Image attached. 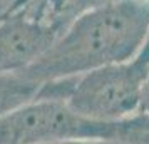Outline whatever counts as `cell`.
Here are the masks:
<instances>
[{"instance_id":"obj_1","label":"cell","mask_w":149,"mask_h":144,"mask_svg":"<svg viewBox=\"0 0 149 144\" xmlns=\"http://www.w3.org/2000/svg\"><path fill=\"white\" fill-rule=\"evenodd\" d=\"M148 25V0L101 3L81 17L45 54L19 74L42 84L132 61L141 50Z\"/></svg>"},{"instance_id":"obj_2","label":"cell","mask_w":149,"mask_h":144,"mask_svg":"<svg viewBox=\"0 0 149 144\" xmlns=\"http://www.w3.org/2000/svg\"><path fill=\"white\" fill-rule=\"evenodd\" d=\"M117 122L86 119L62 101L35 97L0 117V144H40L57 139L112 141Z\"/></svg>"},{"instance_id":"obj_3","label":"cell","mask_w":149,"mask_h":144,"mask_svg":"<svg viewBox=\"0 0 149 144\" xmlns=\"http://www.w3.org/2000/svg\"><path fill=\"white\" fill-rule=\"evenodd\" d=\"M148 69L132 59L75 76L65 104L75 114L99 122L126 119L139 112L141 87Z\"/></svg>"},{"instance_id":"obj_4","label":"cell","mask_w":149,"mask_h":144,"mask_svg":"<svg viewBox=\"0 0 149 144\" xmlns=\"http://www.w3.org/2000/svg\"><path fill=\"white\" fill-rule=\"evenodd\" d=\"M57 40L25 10L0 20V72L19 74L32 65Z\"/></svg>"},{"instance_id":"obj_5","label":"cell","mask_w":149,"mask_h":144,"mask_svg":"<svg viewBox=\"0 0 149 144\" xmlns=\"http://www.w3.org/2000/svg\"><path fill=\"white\" fill-rule=\"evenodd\" d=\"M97 5H101L99 0H34L22 7V10H25L37 24L59 39L81 17Z\"/></svg>"},{"instance_id":"obj_6","label":"cell","mask_w":149,"mask_h":144,"mask_svg":"<svg viewBox=\"0 0 149 144\" xmlns=\"http://www.w3.org/2000/svg\"><path fill=\"white\" fill-rule=\"evenodd\" d=\"M40 84L32 82L20 74L0 72V117L35 99Z\"/></svg>"},{"instance_id":"obj_7","label":"cell","mask_w":149,"mask_h":144,"mask_svg":"<svg viewBox=\"0 0 149 144\" xmlns=\"http://www.w3.org/2000/svg\"><path fill=\"white\" fill-rule=\"evenodd\" d=\"M112 141L121 144H149V116L136 112L126 119H121Z\"/></svg>"},{"instance_id":"obj_8","label":"cell","mask_w":149,"mask_h":144,"mask_svg":"<svg viewBox=\"0 0 149 144\" xmlns=\"http://www.w3.org/2000/svg\"><path fill=\"white\" fill-rule=\"evenodd\" d=\"M139 112L149 116V69L144 76L142 81V87H141V101H139Z\"/></svg>"},{"instance_id":"obj_9","label":"cell","mask_w":149,"mask_h":144,"mask_svg":"<svg viewBox=\"0 0 149 144\" xmlns=\"http://www.w3.org/2000/svg\"><path fill=\"white\" fill-rule=\"evenodd\" d=\"M134 59L139 64H142L144 67H149V25H148L146 37H144V42H142V45H141V50L137 52V55H136Z\"/></svg>"},{"instance_id":"obj_10","label":"cell","mask_w":149,"mask_h":144,"mask_svg":"<svg viewBox=\"0 0 149 144\" xmlns=\"http://www.w3.org/2000/svg\"><path fill=\"white\" fill-rule=\"evenodd\" d=\"M40 144H102V141L94 139H57V141H47Z\"/></svg>"},{"instance_id":"obj_11","label":"cell","mask_w":149,"mask_h":144,"mask_svg":"<svg viewBox=\"0 0 149 144\" xmlns=\"http://www.w3.org/2000/svg\"><path fill=\"white\" fill-rule=\"evenodd\" d=\"M14 2L15 0H0V20L10 14V10L14 7Z\"/></svg>"},{"instance_id":"obj_12","label":"cell","mask_w":149,"mask_h":144,"mask_svg":"<svg viewBox=\"0 0 149 144\" xmlns=\"http://www.w3.org/2000/svg\"><path fill=\"white\" fill-rule=\"evenodd\" d=\"M30 2H34V0H15L14 7H12V10H10V14L15 12V10H19V8H22V7H25V5H29Z\"/></svg>"},{"instance_id":"obj_13","label":"cell","mask_w":149,"mask_h":144,"mask_svg":"<svg viewBox=\"0 0 149 144\" xmlns=\"http://www.w3.org/2000/svg\"><path fill=\"white\" fill-rule=\"evenodd\" d=\"M102 144H121V143H117V141H102Z\"/></svg>"}]
</instances>
